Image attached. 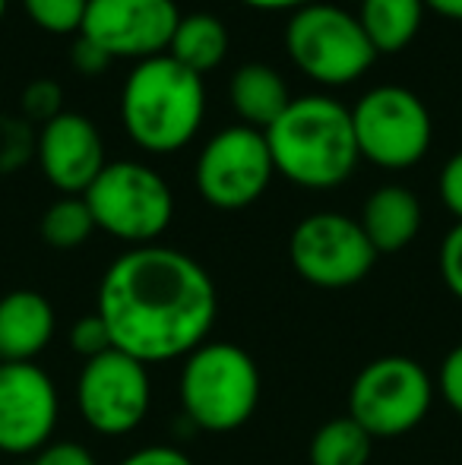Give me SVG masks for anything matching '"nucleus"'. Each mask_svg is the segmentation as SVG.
<instances>
[{
    "label": "nucleus",
    "instance_id": "obj_1",
    "mask_svg": "<svg viewBox=\"0 0 462 465\" xmlns=\"http://www.w3.org/2000/svg\"><path fill=\"white\" fill-rule=\"evenodd\" d=\"M95 313L105 320L114 349L149 368L210 342L219 292L191 253L165 244L130 247L102 276Z\"/></svg>",
    "mask_w": 462,
    "mask_h": 465
},
{
    "label": "nucleus",
    "instance_id": "obj_2",
    "mask_svg": "<svg viewBox=\"0 0 462 465\" xmlns=\"http://www.w3.org/2000/svg\"><path fill=\"white\" fill-rule=\"evenodd\" d=\"M272 165L304 190H333L355 172L358 140L351 111L327 95L291 98V104L266 130Z\"/></svg>",
    "mask_w": 462,
    "mask_h": 465
},
{
    "label": "nucleus",
    "instance_id": "obj_3",
    "mask_svg": "<svg viewBox=\"0 0 462 465\" xmlns=\"http://www.w3.org/2000/svg\"><path fill=\"white\" fill-rule=\"evenodd\" d=\"M206 114L203 76L172 54L140 61L121 89V124L140 149L172 155L200 134Z\"/></svg>",
    "mask_w": 462,
    "mask_h": 465
},
{
    "label": "nucleus",
    "instance_id": "obj_4",
    "mask_svg": "<svg viewBox=\"0 0 462 465\" xmlns=\"http://www.w3.org/2000/svg\"><path fill=\"white\" fill-rule=\"evenodd\" d=\"M263 377L251 351L234 342H203L184 358L178 396L197 430L231 434L257 415Z\"/></svg>",
    "mask_w": 462,
    "mask_h": 465
},
{
    "label": "nucleus",
    "instance_id": "obj_5",
    "mask_svg": "<svg viewBox=\"0 0 462 465\" xmlns=\"http://www.w3.org/2000/svg\"><path fill=\"white\" fill-rule=\"evenodd\" d=\"M95 228L130 247L155 244L174 219V196L155 168L143 162H108L83 193Z\"/></svg>",
    "mask_w": 462,
    "mask_h": 465
},
{
    "label": "nucleus",
    "instance_id": "obj_6",
    "mask_svg": "<svg viewBox=\"0 0 462 465\" xmlns=\"http://www.w3.org/2000/svg\"><path fill=\"white\" fill-rule=\"evenodd\" d=\"M434 402V380L408 355H380L355 373L349 418L374 440H396L418 428Z\"/></svg>",
    "mask_w": 462,
    "mask_h": 465
},
{
    "label": "nucleus",
    "instance_id": "obj_7",
    "mask_svg": "<svg viewBox=\"0 0 462 465\" xmlns=\"http://www.w3.org/2000/svg\"><path fill=\"white\" fill-rule=\"evenodd\" d=\"M285 51L308 80L320 86H349L377 61L358 16L336 4H308L285 25Z\"/></svg>",
    "mask_w": 462,
    "mask_h": 465
},
{
    "label": "nucleus",
    "instance_id": "obj_8",
    "mask_svg": "<svg viewBox=\"0 0 462 465\" xmlns=\"http://www.w3.org/2000/svg\"><path fill=\"white\" fill-rule=\"evenodd\" d=\"M351 127L361 159L387 172L418 165L434 136L431 111L406 86H377L364 93L351 108Z\"/></svg>",
    "mask_w": 462,
    "mask_h": 465
},
{
    "label": "nucleus",
    "instance_id": "obj_9",
    "mask_svg": "<svg viewBox=\"0 0 462 465\" xmlns=\"http://www.w3.org/2000/svg\"><path fill=\"white\" fill-rule=\"evenodd\" d=\"M289 260L308 285L342 292L368 279L377 263L361 222L342 213L304 215L289 238Z\"/></svg>",
    "mask_w": 462,
    "mask_h": 465
},
{
    "label": "nucleus",
    "instance_id": "obj_10",
    "mask_svg": "<svg viewBox=\"0 0 462 465\" xmlns=\"http://www.w3.org/2000/svg\"><path fill=\"white\" fill-rule=\"evenodd\" d=\"M276 165L263 130L234 124L225 127L200 149L193 184L197 193L222 213L247 209L266 193Z\"/></svg>",
    "mask_w": 462,
    "mask_h": 465
},
{
    "label": "nucleus",
    "instance_id": "obj_11",
    "mask_svg": "<svg viewBox=\"0 0 462 465\" xmlns=\"http://www.w3.org/2000/svg\"><path fill=\"white\" fill-rule=\"evenodd\" d=\"M149 405H152V380L143 361L117 349L83 361L76 377V409L89 430L102 437L133 434L146 421Z\"/></svg>",
    "mask_w": 462,
    "mask_h": 465
},
{
    "label": "nucleus",
    "instance_id": "obj_12",
    "mask_svg": "<svg viewBox=\"0 0 462 465\" xmlns=\"http://www.w3.org/2000/svg\"><path fill=\"white\" fill-rule=\"evenodd\" d=\"M181 23L174 0H89L80 35L99 45L112 61H149L168 54Z\"/></svg>",
    "mask_w": 462,
    "mask_h": 465
},
{
    "label": "nucleus",
    "instance_id": "obj_13",
    "mask_svg": "<svg viewBox=\"0 0 462 465\" xmlns=\"http://www.w3.org/2000/svg\"><path fill=\"white\" fill-rule=\"evenodd\" d=\"M61 421L57 386L35 361L0 364V453L35 456Z\"/></svg>",
    "mask_w": 462,
    "mask_h": 465
},
{
    "label": "nucleus",
    "instance_id": "obj_14",
    "mask_svg": "<svg viewBox=\"0 0 462 465\" xmlns=\"http://www.w3.org/2000/svg\"><path fill=\"white\" fill-rule=\"evenodd\" d=\"M35 162L44 181L64 196H83L108 165L99 127L76 111H64L54 121L38 127Z\"/></svg>",
    "mask_w": 462,
    "mask_h": 465
},
{
    "label": "nucleus",
    "instance_id": "obj_15",
    "mask_svg": "<svg viewBox=\"0 0 462 465\" xmlns=\"http://www.w3.org/2000/svg\"><path fill=\"white\" fill-rule=\"evenodd\" d=\"M54 307L42 292L13 288L0 298V364H29L54 339Z\"/></svg>",
    "mask_w": 462,
    "mask_h": 465
},
{
    "label": "nucleus",
    "instance_id": "obj_16",
    "mask_svg": "<svg viewBox=\"0 0 462 465\" xmlns=\"http://www.w3.org/2000/svg\"><path fill=\"white\" fill-rule=\"evenodd\" d=\"M421 203L418 196L402 184H383L368 196L361 209V228L370 247L380 253H399L421 232Z\"/></svg>",
    "mask_w": 462,
    "mask_h": 465
},
{
    "label": "nucleus",
    "instance_id": "obj_17",
    "mask_svg": "<svg viewBox=\"0 0 462 465\" xmlns=\"http://www.w3.org/2000/svg\"><path fill=\"white\" fill-rule=\"evenodd\" d=\"M229 102L244 127L270 130V124L291 104L289 86L270 64H241L229 83Z\"/></svg>",
    "mask_w": 462,
    "mask_h": 465
},
{
    "label": "nucleus",
    "instance_id": "obj_18",
    "mask_svg": "<svg viewBox=\"0 0 462 465\" xmlns=\"http://www.w3.org/2000/svg\"><path fill=\"white\" fill-rule=\"evenodd\" d=\"M425 19V0H361V23L377 54H399L415 42Z\"/></svg>",
    "mask_w": 462,
    "mask_h": 465
},
{
    "label": "nucleus",
    "instance_id": "obj_19",
    "mask_svg": "<svg viewBox=\"0 0 462 465\" xmlns=\"http://www.w3.org/2000/svg\"><path fill=\"white\" fill-rule=\"evenodd\" d=\"M168 54L197 76H206L229 54V29L216 13H187L174 29Z\"/></svg>",
    "mask_w": 462,
    "mask_h": 465
},
{
    "label": "nucleus",
    "instance_id": "obj_20",
    "mask_svg": "<svg viewBox=\"0 0 462 465\" xmlns=\"http://www.w3.org/2000/svg\"><path fill=\"white\" fill-rule=\"evenodd\" d=\"M370 453H374V437L349 415L320 424L308 447L310 465H368Z\"/></svg>",
    "mask_w": 462,
    "mask_h": 465
},
{
    "label": "nucleus",
    "instance_id": "obj_21",
    "mask_svg": "<svg viewBox=\"0 0 462 465\" xmlns=\"http://www.w3.org/2000/svg\"><path fill=\"white\" fill-rule=\"evenodd\" d=\"M38 232H42L44 244L54 251H76L93 238L95 219L83 196H61L42 213Z\"/></svg>",
    "mask_w": 462,
    "mask_h": 465
},
{
    "label": "nucleus",
    "instance_id": "obj_22",
    "mask_svg": "<svg viewBox=\"0 0 462 465\" xmlns=\"http://www.w3.org/2000/svg\"><path fill=\"white\" fill-rule=\"evenodd\" d=\"M38 130L23 114L0 111V174H13L35 159Z\"/></svg>",
    "mask_w": 462,
    "mask_h": 465
},
{
    "label": "nucleus",
    "instance_id": "obj_23",
    "mask_svg": "<svg viewBox=\"0 0 462 465\" xmlns=\"http://www.w3.org/2000/svg\"><path fill=\"white\" fill-rule=\"evenodd\" d=\"M89 0H23V10L51 35H80Z\"/></svg>",
    "mask_w": 462,
    "mask_h": 465
},
{
    "label": "nucleus",
    "instance_id": "obj_24",
    "mask_svg": "<svg viewBox=\"0 0 462 465\" xmlns=\"http://www.w3.org/2000/svg\"><path fill=\"white\" fill-rule=\"evenodd\" d=\"M19 114L29 124H48L64 114V89L54 80H32L19 95Z\"/></svg>",
    "mask_w": 462,
    "mask_h": 465
},
{
    "label": "nucleus",
    "instance_id": "obj_25",
    "mask_svg": "<svg viewBox=\"0 0 462 465\" xmlns=\"http://www.w3.org/2000/svg\"><path fill=\"white\" fill-rule=\"evenodd\" d=\"M67 345L76 358H83V361H93V358H99L114 349L112 332H108L105 320H102L99 313H89V317L76 320L67 332Z\"/></svg>",
    "mask_w": 462,
    "mask_h": 465
},
{
    "label": "nucleus",
    "instance_id": "obj_26",
    "mask_svg": "<svg viewBox=\"0 0 462 465\" xmlns=\"http://www.w3.org/2000/svg\"><path fill=\"white\" fill-rule=\"evenodd\" d=\"M440 279H444L447 292L462 301V222L447 232L444 244H440Z\"/></svg>",
    "mask_w": 462,
    "mask_h": 465
},
{
    "label": "nucleus",
    "instance_id": "obj_27",
    "mask_svg": "<svg viewBox=\"0 0 462 465\" xmlns=\"http://www.w3.org/2000/svg\"><path fill=\"white\" fill-rule=\"evenodd\" d=\"M29 465H99V460L93 456V450L76 440H51L32 456Z\"/></svg>",
    "mask_w": 462,
    "mask_h": 465
},
{
    "label": "nucleus",
    "instance_id": "obj_28",
    "mask_svg": "<svg viewBox=\"0 0 462 465\" xmlns=\"http://www.w3.org/2000/svg\"><path fill=\"white\" fill-rule=\"evenodd\" d=\"M437 390H440V396H444V402L462 418V342L457 349L447 351V358L440 361Z\"/></svg>",
    "mask_w": 462,
    "mask_h": 465
},
{
    "label": "nucleus",
    "instance_id": "obj_29",
    "mask_svg": "<svg viewBox=\"0 0 462 465\" xmlns=\"http://www.w3.org/2000/svg\"><path fill=\"white\" fill-rule=\"evenodd\" d=\"M70 67L83 76H99L112 67V57H108L99 45L89 42V38L76 35V42L70 45Z\"/></svg>",
    "mask_w": 462,
    "mask_h": 465
},
{
    "label": "nucleus",
    "instance_id": "obj_30",
    "mask_svg": "<svg viewBox=\"0 0 462 465\" xmlns=\"http://www.w3.org/2000/svg\"><path fill=\"white\" fill-rule=\"evenodd\" d=\"M117 465H197L184 450L168 447V443H152V447H140L130 456H123Z\"/></svg>",
    "mask_w": 462,
    "mask_h": 465
},
{
    "label": "nucleus",
    "instance_id": "obj_31",
    "mask_svg": "<svg viewBox=\"0 0 462 465\" xmlns=\"http://www.w3.org/2000/svg\"><path fill=\"white\" fill-rule=\"evenodd\" d=\"M440 200L462 222V153L450 155L440 168Z\"/></svg>",
    "mask_w": 462,
    "mask_h": 465
},
{
    "label": "nucleus",
    "instance_id": "obj_32",
    "mask_svg": "<svg viewBox=\"0 0 462 465\" xmlns=\"http://www.w3.org/2000/svg\"><path fill=\"white\" fill-rule=\"evenodd\" d=\"M241 4L253 6V10H266V13H276V10H301L308 4H317V0H241Z\"/></svg>",
    "mask_w": 462,
    "mask_h": 465
},
{
    "label": "nucleus",
    "instance_id": "obj_33",
    "mask_svg": "<svg viewBox=\"0 0 462 465\" xmlns=\"http://www.w3.org/2000/svg\"><path fill=\"white\" fill-rule=\"evenodd\" d=\"M425 10H434L444 19H462V0H425Z\"/></svg>",
    "mask_w": 462,
    "mask_h": 465
},
{
    "label": "nucleus",
    "instance_id": "obj_34",
    "mask_svg": "<svg viewBox=\"0 0 462 465\" xmlns=\"http://www.w3.org/2000/svg\"><path fill=\"white\" fill-rule=\"evenodd\" d=\"M6 4H10V0H0V19L6 16Z\"/></svg>",
    "mask_w": 462,
    "mask_h": 465
}]
</instances>
